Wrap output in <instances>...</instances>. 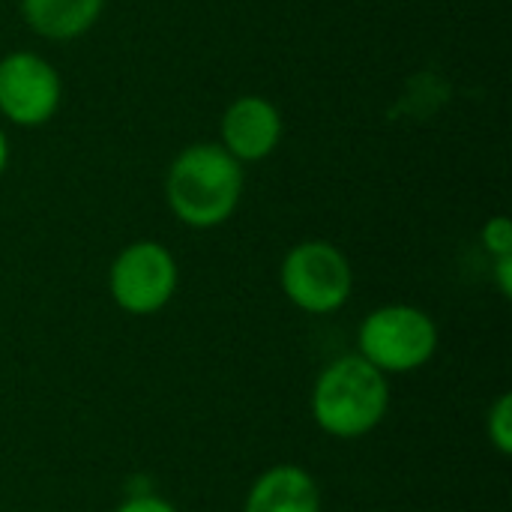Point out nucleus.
<instances>
[{
    "instance_id": "1a4fd4ad",
    "label": "nucleus",
    "mask_w": 512,
    "mask_h": 512,
    "mask_svg": "<svg viewBox=\"0 0 512 512\" xmlns=\"http://www.w3.org/2000/svg\"><path fill=\"white\" fill-rule=\"evenodd\" d=\"M105 0H21V15L27 27L45 39H75L87 33L99 15Z\"/></svg>"
},
{
    "instance_id": "7ed1b4c3",
    "label": "nucleus",
    "mask_w": 512,
    "mask_h": 512,
    "mask_svg": "<svg viewBox=\"0 0 512 512\" xmlns=\"http://www.w3.org/2000/svg\"><path fill=\"white\" fill-rule=\"evenodd\" d=\"M357 348V354L384 375L414 372L432 360L438 327L417 306H381L360 324Z\"/></svg>"
},
{
    "instance_id": "f257e3e1",
    "label": "nucleus",
    "mask_w": 512,
    "mask_h": 512,
    "mask_svg": "<svg viewBox=\"0 0 512 512\" xmlns=\"http://www.w3.org/2000/svg\"><path fill=\"white\" fill-rule=\"evenodd\" d=\"M243 195V165L222 144H189L165 177L171 213L189 228H216L237 210Z\"/></svg>"
},
{
    "instance_id": "6e6552de",
    "label": "nucleus",
    "mask_w": 512,
    "mask_h": 512,
    "mask_svg": "<svg viewBox=\"0 0 512 512\" xmlns=\"http://www.w3.org/2000/svg\"><path fill=\"white\" fill-rule=\"evenodd\" d=\"M246 512H321V492L309 471L276 465L249 489Z\"/></svg>"
},
{
    "instance_id": "9b49d317",
    "label": "nucleus",
    "mask_w": 512,
    "mask_h": 512,
    "mask_svg": "<svg viewBox=\"0 0 512 512\" xmlns=\"http://www.w3.org/2000/svg\"><path fill=\"white\" fill-rule=\"evenodd\" d=\"M486 252L492 258H504V255H512V225L507 216H495L483 225V234H480Z\"/></svg>"
},
{
    "instance_id": "0eeeda50",
    "label": "nucleus",
    "mask_w": 512,
    "mask_h": 512,
    "mask_svg": "<svg viewBox=\"0 0 512 512\" xmlns=\"http://www.w3.org/2000/svg\"><path fill=\"white\" fill-rule=\"evenodd\" d=\"M222 147L243 165L267 159L282 141V114L264 96H240L234 99L219 123Z\"/></svg>"
},
{
    "instance_id": "f03ea898",
    "label": "nucleus",
    "mask_w": 512,
    "mask_h": 512,
    "mask_svg": "<svg viewBox=\"0 0 512 512\" xmlns=\"http://www.w3.org/2000/svg\"><path fill=\"white\" fill-rule=\"evenodd\" d=\"M390 408L387 375L378 372L360 354L339 357L330 363L312 390V417L333 438L369 435Z\"/></svg>"
},
{
    "instance_id": "4468645a",
    "label": "nucleus",
    "mask_w": 512,
    "mask_h": 512,
    "mask_svg": "<svg viewBox=\"0 0 512 512\" xmlns=\"http://www.w3.org/2000/svg\"><path fill=\"white\" fill-rule=\"evenodd\" d=\"M6 162H9V141H6V135L0 129V174L6 171Z\"/></svg>"
},
{
    "instance_id": "f8f14e48",
    "label": "nucleus",
    "mask_w": 512,
    "mask_h": 512,
    "mask_svg": "<svg viewBox=\"0 0 512 512\" xmlns=\"http://www.w3.org/2000/svg\"><path fill=\"white\" fill-rule=\"evenodd\" d=\"M117 512H177L168 501L156 498V495H135L126 504H120Z\"/></svg>"
},
{
    "instance_id": "ddd939ff",
    "label": "nucleus",
    "mask_w": 512,
    "mask_h": 512,
    "mask_svg": "<svg viewBox=\"0 0 512 512\" xmlns=\"http://www.w3.org/2000/svg\"><path fill=\"white\" fill-rule=\"evenodd\" d=\"M495 282L501 288L504 297L512 294V255H504V258H495Z\"/></svg>"
},
{
    "instance_id": "9d476101",
    "label": "nucleus",
    "mask_w": 512,
    "mask_h": 512,
    "mask_svg": "<svg viewBox=\"0 0 512 512\" xmlns=\"http://www.w3.org/2000/svg\"><path fill=\"white\" fill-rule=\"evenodd\" d=\"M489 438H492V444L504 453V456H510L512 453V399L504 393L495 405H492V411H489Z\"/></svg>"
},
{
    "instance_id": "423d86ee",
    "label": "nucleus",
    "mask_w": 512,
    "mask_h": 512,
    "mask_svg": "<svg viewBox=\"0 0 512 512\" xmlns=\"http://www.w3.org/2000/svg\"><path fill=\"white\" fill-rule=\"evenodd\" d=\"M63 84L57 69L33 51H12L0 60V114L24 129L48 123L60 108Z\"/></svg>"
},
{
    "instance_id": "39448f33",
    "label": "nucleus",
    "mask_w": 512,
    "mask_h": 512,
    "mask_svg": "<svg viewBox=\"0 0 512 512\" xmlns=\"http://www.w3.org/2000/svg\"><path fill=\"white\" fill-rule=\"evenodd\" d=\"M114 303L129 315H153L177 291V261L162 243L138 240L126 246L108 273Z\"/></svg>"
},
{
    "instance_id": "20e7f679",
    "label": "nucleus",
    "mask_w": 512,
    "mask_h": 512,
    "mask_svg": "<svg viewBox=\"0 0 512 512\" xmlns=\"http://www.w3.org/2000/svg\"><path fill=\"white\" fill-rule=\"evenodd\" d=\"M351 288V264L333 243L306 240L282 261V291L303 312L330 315L348 303Z\"/></svg>"
}]
</instances>
